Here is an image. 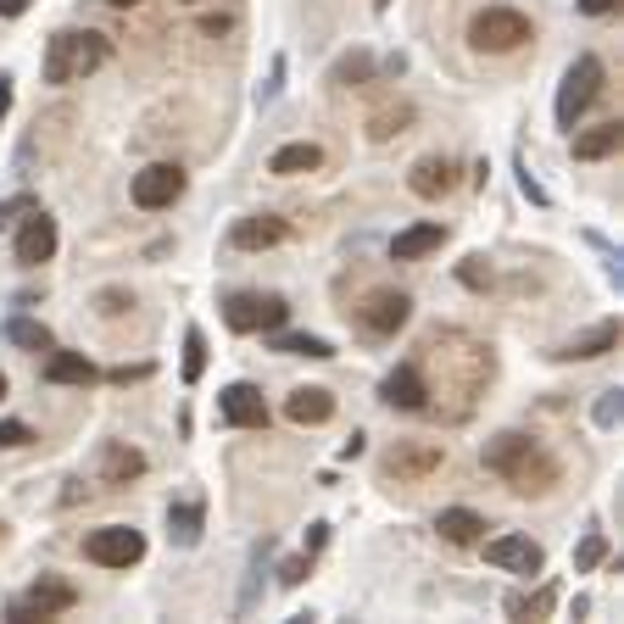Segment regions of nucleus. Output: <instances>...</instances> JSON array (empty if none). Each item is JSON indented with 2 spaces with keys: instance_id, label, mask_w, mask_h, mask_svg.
I'll return each instance as SVG.
<instances>
[{
  "instance_id": "1",
  "label": "nucleus",
  "mask_w": 624,
  "mask_h": 624,
  "mask_svg": "<svg viewBox=\"0 0 624 624\" xmlns=\"http://www.w3.org/2000/svg\"><path fill=\"white\" fill-rule=\"evenodd\" d=\"M486 468L502 474L513 491H547L552 479H558V463L530 436H518V429H502V436L486 441Z\"/></svg>"
},
{
  "instance_id": "2",
  "label": "nucleus",
  "mask_w": 624,
  "mask_h": 624,
  "mask_svg": "<svg viewBox=\"0 0 624 624\" xmlns=\"http://www.w3.org/2000/svg\"><path fill=\"white\" fill-rule=\"evenodd\" d=\"M112 57V45L107 34H95V28H62L45 39V84H78L89 73H101Z\"/></svg>"
},
{
  "instance_id": "3",
  "label": "nucleus",
  "mask_w": 624,
  "mask_h": 624,
  "mask_svg": "<svg viewBox=\"0 0 624 624\" xmlns=\"http://www.w3.org/2000/svg\"><path fill=\"white\" fill-rule=\"evenodd\" d=\"M524 39H536V28H530V17L513 12V7H486L468 23V45H474V51H491V57L518 51Z\"/></svg>"
},
{
  "instance_id": "4",
  "label": "nucleus",
  "mask_w": 624,
  "mask_h": 624,
  "mask_svg": "<svg viewBox=\"0 0 624 624\" xmlns=\"http://www.w3.org/2000/svg\"><path fill=\"white\" fill-rule=\"evenodd\" d=\"M602 62L597 57H580V62H574L568 73H563V84H558V129H568L574 134V123H580L586 118V107L597 101V95H602Z\"/></svg>"
},
{
  "instance_id": "5",
  "label": "nucleus",
  "mask_w": 624,
  "mask_h": 624,
  "mask_svg": "<svg viewBox=\"0 0 624 624\" xmlns=\"http://www.w3.org/2000/svg\"><path fill=\"white\" fill-rule=\"evenodd\" d=\"M284 318H291V302H284V296L234 291V296L223 302V323H229L234 334H268V329H279Z\"/></svg>"
},
{
  "instance_id": "6",
  "label": "nucleus",
  "mask_w": 624,
  "mask_h": 624,
  "mask_svg": "<svg viewBox=\"0 0 624 624\" xmlns=\"http://www.w3.org/2000/svg\"><path fill=\"white\" fill-rule=\"evenodd\" d=\"M84 558L101 563V568H134L146 558V536L134 524H107V530H89L84 536Z\"/></svg>"
},
{
  "instance_id": "7",
  "label": "nucleus",
  "mask_w": 624,
  "mask_h": 624,
  "mask_svg": "<svg viewBox=\"0 0 624 624\" xmlns=\"http://www.w3.org/2000/svg\"><path fill=\"white\" fill-rule=\"evenodd\" d=\"M129 196L139 212H162L184 196V168L179 162H151V168H139L134 184H129Z\"/></svg>"
},
{
  "instance_id": "8",
  "label": "nucleus",
  "mask_w": 624,
  "mask_h": 624,
  "mask_svg": "<svg viewBox=\"0 0 624 624\" xmlns=\"http://www.w3.org/2000/svg\"><path fill=\"white\" fill-rule=\"evenodd\" d=\"M73 602H78V591H73L68 580H34L23 597L7 602V619H12V624H23V619H57V613H68Z\"/></svg>"
},
{
  "instance_id": "9",
  "label": "nucleus",
  "mask_w": 624,
  "mask_h": 624,
  "mask_svg": "<svg viewBox=\"0 0 624 624\" xmlns=\"http://www.w3.org/2000/svg\"><path fill=\"white\" fill-rule=\"evenodd\" d=\"M218 418L234 429H268V402L252 379H234V386L218 391Z\"/></svg>"
},
{
  "instance_id": "10",
  "label": "nucleus",
  "mask_w": 624,
  "mask_h": 624,
  "mask_svg": "<svg viewBox=\"0 0 624 624\" xmlns=\"http://www.w3.org/2000/svg\"><path fill=\"white\" fill-rule=\"evenodd\" d=\"M12 252H17V262H23V268H39V262H51V257H57V218L34 207V212L23 218L17 240H12Z\"/></svg>"
},
{
  "instance_id": "11",
  "label": "nucleus",
  "mask_w": 624,
  "mask_h": 624,
  "mask_svg": "<svg viewBox=\"0 0 624 624\" xmlns=\"http://www.w3.org/2000/svg\"><path fill=\"white\" fill-rule=\"evenodd\" d=\"M486 563L491 568H507V574H541L547 568V552L530 536H497V541H486Z\"/></svg>"
},
{
  "instance_id": "12",
  "label": "nucleus",
  "mask_w": 624,
  "mask_h": 624,
  "mask_svg": "<svg viewBox=\"0 0 624 624\" xmlns=\"http://www.w3.org/2000/svg\"><path fill=\"white\" fill-rule=\"evenodd\" d=\"M357 318H363L368 334H396V329L413 318V296H402V291H374V296L357 307Z\"/></svg>"
},
{
  "instance_id": "13",
  "label": "nucleus",
  "mask_w": 624,
  "mask_h": 624,
  "mask_svg": "<svg viewBox=\"0 0 624 624\" xmlns=\"http://www.w3.org/2000/svg\"><path fill=\"white\" fill-rule=\"evenodd\" d=\"M379 402H386V407H402V413H424V407H429V386H424V374H418L413 363L391 368V374H386V386H379Z\"/></svg>"
},
{
  "instance_id": "14",
  "label": "nucleus",
  "mask_w": 624,
  "mask_h": 624,
  "mask_svg": "<svg viewBox=\"0 0 624 624\" xmlns=\"http://www.w3.org/2000/svg\"><path fill=\"white\" fill-rule=\"evenodd\" d=\"M284 234H291V223L273 218V212H252V218H240V223L229 229V240H234L240 252H268V246H279Z\"/></svg>"
},
{
  "instance_id": "15",
  "label": "nucleus",
  "mask_w": 624,
  "mask_h": 624,
  "mask_svg": "<svg viewBox=\"0 0 624 624\" xmlns=\"http://www.w3.org/2000/svg\"><path fill=\"white\" fill-rule=\"evenodd\" d=\"M201 530H207V507H201V497L168 502V541H173V547H196Z\"/></svg>"
},
{
  "instance_id": "16",
  "label": "nucleus",
  "mask_w": 624,
  "mask_h": 624,
  "mask_svg": "<svg viewBox=\"0 0 624 624\" xmlns=\"http://www.w3.org/2000/svg\"><path fill=\"white\" fill-rule=\"evenodd\" d=\"M441 246H446V223H413V229H402L391 240V257L396 262H418V257L441 252Z\"/></svg>"
},
{
  "instance_id": "17",
  "label": "nucleus",
  "mask_w": 624,
  "mask_h": 624,
  "mask_svg": "<svg viewBox=\"0 0 624 624\" xmlns=\"http://www.w3.org/2000/svg\"><path fill=\"white\" fill-rule=\"evenodd\" d=\"M45 379H51V386H95L101 368H95L84 352H57L51 346V357H45Z\"/></svg>"
},
{
  "instance_id": "18",
  "label": "nucleus",
  "mask_w": 624,
  "mask_h": 624,
  "mask_svg": "<svg viewBox=\"0 0 624 624\" xmlns=\"http://www.w3.org/2000/svg\"><path fill=\"white\" fill-rule=\"evenodd\" d=\"M436 530H441V541H452V547H474V541H486L491 524L479 518L474 507H446V513L436 518Z\"/></svg>"
},
{
  "instance_id": "19",
  "label": "nucleus",
  "mask_w": 624,
  "mask_h": 624,
  "mask_svg": "<svg viewBox=\"0 0 624 624\" xmlns=\"http://www.w3.org/2000/svg\"><path fill=\"white\" fill-rule=\"evenodd\" d=\"M613 346H619V323H597L591 334H580V341L558 346L552 357H558V363H591V357H608Z\"/></svg>"
},
{
  "instance_id": "20",
  "label": "nucleus",
  "mask_w": 624,
  "mask_h": 624,
  "mask_svg": "<svg viewBox=\"0 0 624 624\" xmlns=\"http://www.w3.org/2000/svg\"><path fill=\"white\" fill-rule=\"evenodd\" d=\"M313 168H323V146H313V139L279 146V151L268 157V173H279V179H296V173H313Z\"/></svg>"
},
{
  "instance_id": "21",
  "label": "nucleus",
  "mask_w": 624,
  "mask_h": 624,
  "mask_svg": "<svg viewBox=\"0 0 624 624\" xmlns=\"http://www.w3.org/2000/svg\"><path fill=\"white\" fill-rule=\"evenodd\" d=\"M284 418L291 424H329L334 418V396L318 391V386H302V391H291V402H284Z\"/></svg>"
},
{
  "instance_id": "22",
  "label": "nucleus",
  "mask_w": 624,
  "mask_h": 624,
  "mask_svg": "<svg viewBox=\"0 0 624 624\" xmlns=\"http://www.w3.org/2000/svg\"><path fill=\"white\" fill-rule=\"evenodd\" d=\"M268 352H284V357H313V363H323V357H334V346L323 341V334H291V329H268Z\"/></svg>"
},
{
  "instance_id": "23",
  "label": "nucleus",
  "mask_w": 624,
  "mask_h": 624,
  "mask_svg": "<svg viewBox=\"0 0 624 624\" xmlns=\"http://www.w3.org/2000/svg\"><path fill=\"white\" fill-rule=\"evenodd\" d=\"M413 196H424V201H436V196H446L452 189V162L446 157H424V162H413Z\"/></svg>"
},
{
  "instance_id": "24",
  "label": "nucleus",
  "mask_w": 624,
  "mask_h": 624,
  "mask_svg": "<svg viewBox=\"0 0 624 624\" xmlns=\"http://www.w3.org/2000/svg\"><path fill=\"white\" fill-rule=\"evenodd\" d=\"M101 474H107V486H129V479L146 474V457L123 441H112V446H101Z\"/></svg>"
},
{
  "instance_id": "25",
  "label": "nucleus",
  "mask_w": 624,
  "mask_h": 624,
  "mask_svg": "<svg viewBox=\"0 0 624 624\" xmlns=\"http://www.w3.org/2000/svg\"><path fill=\"white\" fill-rule=\"evenodd\" d=\"M619 139H624L619 123H597V129H586V134H574V157H580V162H602V157L619 151Z\"/></svg>"
},
{
  "instance_id": "26",
  "label": "nucleus",
  "mask_w": 624,
  "mask_h": 624,
  "mask_svg": "<svg viewBox=\"0 0 624 624\" xmlns=\"http://www.w3.org/2000/svg\"><path fill=\"white\" fill-rule=\"evenodd\" d=\"M7 341L23 346V352H51V346H57V334L45 329L39 318H7Z\"/></svg>"
},
{
  "instance_id": "27",
  "label": "nucleus",
  "mask_w": 624,
  "mask_h": 624,
  "mask_svg": "<svg viewBox=\"0 0 624 624\" xmlns=\"http://www.w3.org/2000/svg\"><path fill=\"white\" fill-rule=\"evenodd\" d=\"M179 374H184V386H196V379L207 374V334H201L196 323L184 329V368H179Z\"/></svg>"
},
{
  "instance_id": "28",
  "label": "nucleus",
  "mask_w": 624,
  "mask_h": 624,
  "mask_svg": "<svg viewBox=\"0 0 624 624\" xmlns=\"http://www.w3.org/2000/svg\"><path fill=\"white\" fill-rule=\"evenodd\" d=\"M329 78H334V84H368V78H374V57H368V51H352V57L334 62Z\"/></svg>"
},
{
  "instance_id": "29",
  "label": "nucleus",
  "mask_w": 624,
  "mask_h": 624,
  "mask_svg": "<svg viewBox=\"0 0 624 624\" xmlns=\"http://www.w3.org/2000/svg\"><path fill=\"white\" fill-rule=\"evenodd\" d=\"M602 558H608V536H602V530H591V536L580 541V552H574V574H591Z\"/></svg>"
},
{
  "instance_id": "30",
  "label": "nucleus",
  "mask_w": 624,
  "mask_h": 624,
  "mask_svg": "<svg viewBox=\"0 0 624 624\" xmlns=\"http://www.w3.org/2000/svg\"><path fill=\"white\" fill-rule=\"evenodd\" d=\"M34 207H39L34 196H7V201H0V234H7V229H17V223H23Z\"/></svg>"
},
{
  "instance_id": "31",
  "label": "nucleus",
  "mask_w": 624,
  "mask_h": 624,
  "mask_svg": "<svg viewBox=\"0 0 624 624\" xmlns=\"http://www.w3.org/2000/svg\"><path fill=\"white\" fill-rule=\"evenodd\" d=\"M34 441V429L23 418H0V452H12V446H28Z\"/></svg>"
},
{
  "instance_id": "32",
  "label": "nucleus",
  "mask_w": 624,
  "mask_h": 624,
  "mask_svg": "<svg viewBox=\"0 0 624 624\" xmlns=\"http://www.w3.org/2000/svg\"><path fill=\"white\" fill-rule=\"evenodd\" d=\"M307 568H313L307 558H284V563H279V586H302Z\"/></svg>"
},
{
  "instance_id": "33",
  "label": "nucleus",
  "mask_w": 624,
  "mask_h": 624,
  "mask_svg": "<svg viewBox=\"0 0 624 624\" xmlns=\"http://www.w3.org/2000/svg\"><path fill=\"white\" fill-rule=\"evenodd\" d=\"M597 424H602V429L619 424V391H602V402H597Z\"/></svg>"
},
{
  "instance_id": "34",
  "label": "nucleus",
  "mask_w": 624,
  "mask_h": 624,
  "mask_svg": "<svg viewBox=\"0 0 624 624\" xmlns=\"http://www.w3.org/2000/svg\"><path fill=\"white\" fill-rule=\"evenodd\" d=\"M457 279H463V284H474V291H479V284H491V268H479V257H468V262L457 268Z\"/></svg>"
},
{
  "instance_id": "35",
  "label": "nucleus",
  "mask_w": 624,
  "mask_h": 624,
  "mask_svg": "<svg viewBox=\"0 0 624 624\" xmlns=\"http://www.w3.org/2000/svg\"><path fill=\"white\" fill-rule=\"evenodd\" d=\"M518 189H524V196H530L536 207H547V189H541V184L530 179V168H524V162H518Z\"/></svg>"
},
{
  "instance_id": "36",
  "label": "nucleus",
  "mask_w": 624,
  "mask_h": 624,
  "mask_svg": "<svg viewBox=\"0 0 624 624\" xmlns=\"http://www.w3.org/2000/svg\"><path fill=\"white\" fill-rule=\"evenodd\" d=\"M580 12L586 17H608V12H619V0H580Z\"/></svg>"
},
{
  "instance_id": "37",
  "label": "nucleus",
  "mask_w": 624,
  "mask_h": 624,
  "mask_svg": "<svg viewBox=\"0 0 624 624\" xmlns=\"http://www.w3.org/2000/svg\"><path fill=\"white\" fill-rule=\"evenodd\" d=\"M7 112H12V73H0V123H7Z\"/></svg>"
},
{
  "instance_id": "38",
  "label": "nucleus",
  "mask_w": 624,
  "mask_h": 624,
  "mask_svg": "<svg viewBox=\"0 0 624 624\" xmlns=\"http://www.w3.org/2000/svg\"><path fill=\"white\" fill-rule=\"evenodd\" d=\"M146 374H151V368H146V363H139V368H112L107 379H118V386H129V379H146Z\"/></svg>"
},
{
  "instance_id": "39",
  "label": "nucleus",
  "mask_w": 624,
  "mask_h": 624,
  "mask_svg": "<svg viewBox=\"0 0 624 624\" xmlns=\"http://www.w3.org/2000/svg\"><path fill=\"white\" fill-rule=\"evenodd\" d=\"M28 12V0H0V17H23Z\"/></svg>"
},
{
  "instance_id": "40",
  "label": "nucleus",
  "mask_w": 624,
  "mask_h": 624,
  "mask_svg": "<svg viewBox=\"0 0 624 624\" xmlns=\"http://www.w3.org/2000/svg\"><path fill=\"white\" fill-rule=\"evenodd\" d=\"M329 541V524H313V536H307V552H318Z\"/></svg>"
},
{
  "instance_id": "41",
  "label": "nucleus",
  "mask_w": 624,
  "mask_h": 624,
  "mask_svg": "<svg viewBox=\"0 0 624 624\" xmlns=\"http://www.w3.org/2000/svg\"><path fill=\"white\" fill-rule=\"evenodd\" d=\"M107 7H139V0H107Z\"/></svg>"
},
{
  "instance_id": "42",
  "label": "nucleus",
  "mask_w": 624,
  "mask_h": 624,
  "mask_svg": "<svg viewBox=\"0 0 624 624\" xmlns=\"http://www.w3.org/2000/svg\"><path fill=\"white\" fill-rule=\"evenodd\" d=\"M0 402H7V374H0Z\"/></svg>"
},
{
  "instance_id": "43",
  "label": "nucleus",
  "mask_w": 624,
  "mask_h": 624,
  "mask_svg": "<svg viewBox=\"0 0 624 624\" xmlns=\"http://www.w3.org/2000/svg\"><path fill=\"white\" fill-rule=\"evenodd\" d=\"M374 7H379V12H386V7H391V0H374Z\"/></svg>"
},
{
  "instance_id": "44",
  "label": "nucleus",
  "mask_w": 624,
  "mask_h": 624,
  "mask_svg": "<svg viewBox=\"0 0 624 624\" xmlns=\"http://www.w3.org/2000/svg\"><path fill=\"white\" fill-rule=\"evenodd\" d=\"M179 7H196V0H179Z\"/></svg>"
}]
</instances>
